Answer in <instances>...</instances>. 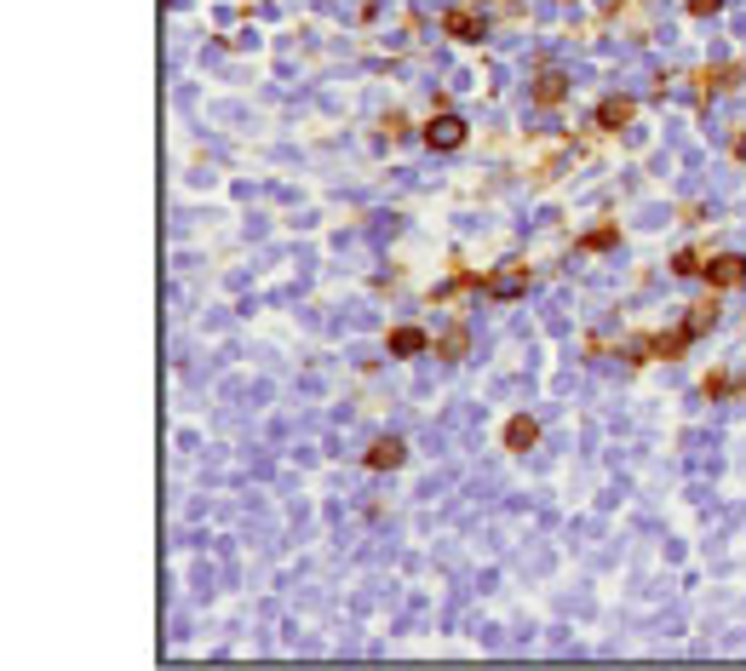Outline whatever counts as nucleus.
Here are the masks:
<instances>
[{
  "label": "nucleus",
  "mask_w": 746,
  "mask_h": 671,
  "mask_svg": "<svg viewBox=\"0 0 746 671\" xmlns=\"http://www.w3.org/2000/svg\"><path fill=\"white\" fill-rule=\"evenodd\" d=\"M425 144H431V150H459V144H465V121L448 115V109H442V115H431V121H425Z\"/></svg>",
  "instance_id": "nucleus-1"
},
{
  "label": "nucleus",
  "mask_w": 746,
  "mask_h": 671,
  "mask_svg": "<svg viewBox=\"0 0 746 671\" xmlns=\"http://www.w3.org/2000/svg\"><path fill=\"white\" fill-rule=\"evenodd\" d=\"M706 276H712V287H741L746 282V258L741 253H718L706 264Z\"/></svg>",
  "instance_id": "nucleus-2"
},
{
  "label": "nucleus",
  "mask_w": 746,
  "mask_h": 671,
  "mask_svg": "<svg viewBox=\"0 0 746 671\" xmlns=\"http://www.w3.org/2000/svg\"><path fill=\"white\" fill-rule=\"evenodd\" d=\"M483 293H494V299H517V293H528V264H517V270H500V276H488Z\"/></svg>",
  "instance_id": "nucleus-3"
},
{
  "label": "nucleus",
  "mask_w": 746,
  "mask_h": 671,
  "mask_svg": "<svg viewBox=\"0 0 746 671\" xmlns=\"http://www.w3.org/2000/svg\"><path fill=\"white\" fill-rule=\"evenodd\" d=\"M402 454H408V448H402L396 436H379V442L368 448V471H396V465H402Z\"/></svg>",
  "instance_id": "nucleus-4"
},
{
  "label": "nucleus",
  "mask_w": 746,
  "mask_h": 671,
  "mask_svg": "<svg viewBox=\"0 0 746 671\" xmlns=\"http://www.w3.org/2000/svg\"><path fill=\"white\" fill-rule=\"evenodd\" d=\"M534 442H540V425H534L528 413H517V419L505 425V448H511V454H528Z\"/></svg>",
  "instance_id": "nucleus-5"
},
{
  "label": "nucleus",
  "mask_w": 746,
  "mask_h": 671,
  "mask_svg": "<svg viewBox=\"0 0 746 671\" xmlns=\"http://www.w3.org/2000/svg\"><path fill=\"white\" fill-rule=\"evenodd\" d=\"M425 350H431L425 327H396V333H391V356H425Z\"/></svg>",
  "instance_id": "nucleus-6"
},
{
  "label": "nucleus",
  "mask_w": 746,
  "mask_h": 671,
  "mask_svg": "<svg viewBox=\"0 0 746 671\" xmlns=\"http://www.w3.org/2000/svg\"><path fill=\"white\" fill-rule=\"evenodd\" d=\"M442 29H448V35H454V41H483V18H477V12H448V18H442Z\"/></svg>",
  "instance_id": "nucleus-7"
},
{
  "label": "nucleus",
  "mask_w": 746,
  "mask_h": 671,
  "mask_svg": "<svg viewBox=\"0 0 746 671\" xmlns=\"http://www.w3.org/2000/svg\"><path fill=\"white\" fill-rule=\"evenodd\" d=\"M563 92H569V75L563 69H546L534 81V104H563Z\"/></svg>",
  "instance_id": "nucleus-8"
},
{
  "label": "nucleus",
  "mask_w": 746,
  "mask_h": 671,
  "mask_svg": "<svg viewBox=\"0 0 746 671\" xmlns=\"http://www.w3.org/2000/svg\"><path fill=\"white\" fill-rule=\"evenodd\" d=\"M632 121V98H603L597 104V127H626Z\"/></svg>",
  "instance_id": "nucleus-9"
},
{
  "label": "nucleus",
  "mask_w": 746,
  "mask_h": 671,
  "mask_svg": "<svg viewBox=\"0 0 746 671\" xmlns=\"http://www.w3.org/2000/svg\"><path fill=\"white\" fill-rule=\"evenodd\" d=\"M465 345H471V333H465V327H454V333H442L437 356H442V362H459V356H465Z\"/></svg>",
  "instance_id": "nucleus-10"
},
{
  "label": "nucleus",
  "mask_w": 746,
  "mask_h": 671,
  "mask_svg": "<svg viewBox=\"0 0 746 671\" xmlns=\"http://www.w3.org/2000/svg\"><path fill=\"white\" fill-rule=\"evenodd\" d=\"M712 322H718V310H712V304H695V316L683 322V327H689V339H701V333H706Z\"/></svg>",
  "instance_id": "nucleus-11"
},
{
  "label": "nucleus",
  "mask_w": 746,
  "mask_h": 671,
  "mask_svg": "<svg viewBox=\"0 0 746 671\" xmlns=\"http://www.w3.org/2000/svg\"><path fill=\"white\" fill-rule=\"evenodd\" d=\"M672 270H678V276H701L706 264H701V253H678V264H672Z\"/></svg>",
  "instance_id": "nucleus-12"
},
{
  "label": "nucleus",
  "mask_w": 746,
  "mask_h": 671,
  "mask_svg": "<svg viewBox=\"0 0 746 671\" xmlns=\"http://www.w3.org/2000/svg\"><path fill=\"white\" fill-rule=\"evenodd\" d=\"M689 12H695V18H706V12H718V0H689Z\"/></svg>",
  "instance_id": "nucleus-13"
}]
</instances>
